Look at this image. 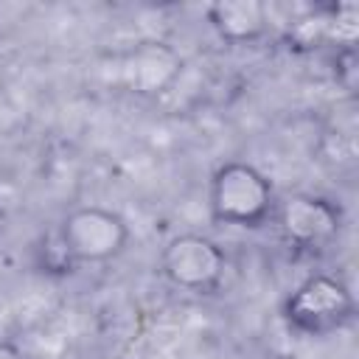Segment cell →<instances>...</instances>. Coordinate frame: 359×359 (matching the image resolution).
<instances>
[{
  "label": "cell",
  "instance_id": "1",
  "mask_svg": "<svg viewBox=\"0 0 359 359\" xmlns=\"http://www.w3.org/2000/svg\"><path fill=\"white\" fill-rule=\"evenodd\" d=\"M208 208L219 224L261 227L275 213V188L252 163L230 160L210 177Z\"/></svg>",
  "mask_w": 359,
  "mask_h": 359
},
{
  "label": "cell",
  "instance_id": "2",
  "mask_svg": "<svg viewBox=\"0 0 359 359\" xmlns=\"http://www.w3.org/2000/svg\"><path fill=\"white\" fill-rule=\"evenodd\" d=\"M53 241L59 244V250L70 266L107 264L126 250L129 224L121 213H115L109 208L84 205V208H73L59 222Z\"/></svg>",
  "mask_w": 359,
  "mask_h": 359
},
{
  "label": "cell",
  "instance_id": "3",
  "mask_svg": "<svg viewBox=\"0 0 359 359\" xmlns=\"http://www.w3.org/2000/svg\"><path fill=\"white\" fill-rule=\"evenodd\" d=\"M356 300L334 275L306 278L283 303V320L303 337H328L353 320Z\"/></svg>",
  "mask_w": 359,
  "mask_h": 359
},
{
  "label": "cell",
  "instance_id": "4",
  "mask_svg": "<svg viewBox=\"0 0 359 359\" xmlns=\"http://www.w3.org/2000/svg\"><path fill=\"white\" fill-rule=\"evenodd\" d=\"M227 269L224 250L202 233H180L165 241L160 252V272L165 280L191 294L213 292Z\"/></svg>",
  "mask_w": 359,
  "mask_h": 359
},
{
  "label": "cell",
  "instance_id": "5",
  "mask_svg": "<svg viewBox=\"0 0 359 359\" xmlns=\"http://www.w3.org/2000/svg\"><path fill=\"white\" fill-rule=\"evenodd\" d=\"M278 224L289 244L300 250H317L337 238L342 216L339 208L314 194H294L278 208Z\"/></svg>",
  "mask_w": 359,
  "mask_h": 359
},
{
  "label": "cell",
  "instance_id": "6",
  "mask_svg": "<svg viewBox=\"0 0 359 359\" xmlns=\"http://www.w3.org/2000/svg\"><path fill=\"white\" fill-rule=\"evenodd\" d=\"M182 70V56L165 42H140L121 59L123 87L137 95H157L168 90Z\"/></svg>",
  "mask_w": 359,
  "mask_h": 359
},
{
  "label": "cell",
  "instance_id": "7",
  "mask_svg": "<svg viewBox=\"0 0 359 359\" xmlns=\"http://www.w3.org/2000/svg\"><path fill=\"white\" fill-rule=\"evenodd\" d=\"M208 22L233 45L255 42L269 28V11L258 0H216L208 6Z\"/></svg>",
  "mask_w": 359,
  "mask_h": 359
},
{
  "label": "cell",
  "instance_id": "8",
  "mask_svg": "<svg viewBox=\"0 0 359 359\" xmlns=\"http://www.w3.org/2000/svg\"><path fill=\"white\" fill-rule=\"evenodd\" d=\"M0 359H25V353L11 339H0Z\"/></svg>",
  "mask_w": 359,
  "mask_h": 359
},
{
  "label": "cell",
  "instance_id": "9",
  "mask_svg": "<svg viewBox=\"0 0 359 359\" xmlns=\"http://www.w3.org/2000/svg\"><path fill=\"white\" fill-rule=\"evenodd\" d=\"M0 81H3V76H0Z\"/></svg>",
  "mask_w": 359,
  "mask_h": 359
}]
</instances>
